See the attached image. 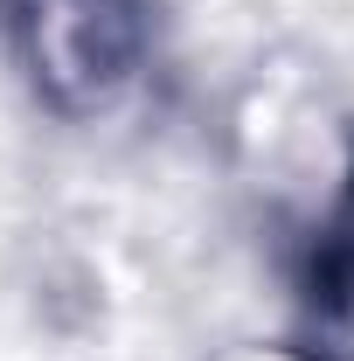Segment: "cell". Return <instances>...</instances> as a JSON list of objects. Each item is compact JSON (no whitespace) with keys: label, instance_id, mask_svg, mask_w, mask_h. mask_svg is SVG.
Wrapping results in <instances>:
<instances>
[{"label":"cell","instance_id":"1","mask_svg":"<svg viewBox=\"0 0 354 361\" xmlns=\"http://www.w3.org/2000/svg\"><path fill=\"white\" fill-rule=\"evenodd\" d=\"M139 14L126 0H21V49L63 111H97L139 70Z\"/></svg>","mask_w":354,"mask_h":361}]
</instances>
